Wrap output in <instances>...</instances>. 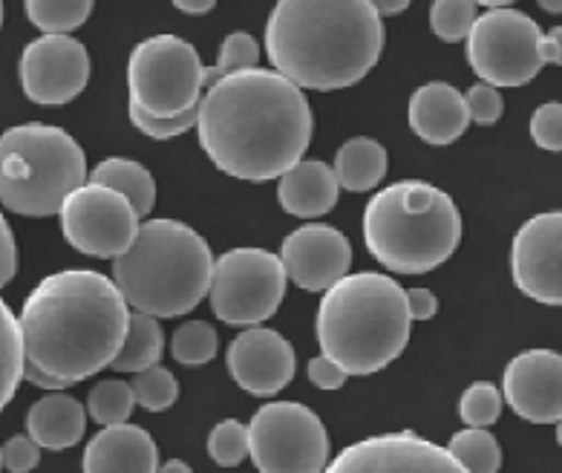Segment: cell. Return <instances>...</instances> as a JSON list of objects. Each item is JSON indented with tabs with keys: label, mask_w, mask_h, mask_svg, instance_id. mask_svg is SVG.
<instances>
[{
	"label": "cell",
	"mask_w": 562,
	"mask_h": 473,
	"mask_svg": "<svg viewBox=\"0 0 562 473\" xmlns=\"http://www.w3.org/2000/svg\"><path fill=\"white\" fill-rule=\"evenodd\" d=\"M200 145L223 173L266 182L301 162L312 142V108L278 70L228 72L200 95Z\"/></svg>",
	"instance_id": "cell-1"
},
{
	"label": "cell",
	"mask_w": 562,
	"mask_h": 473,
	"mask_svg": "<svg viewBox=\"0 0 562 473\" xmlns=\"http://www.w3.org/2000/svg\"><path fill=\"white\" fill-rule=\"evenodd\" d=\"M127 303L99 272L67 269L44 278L21 309L24 361L67 384L113 364L127 333Z\"/></svg>",
	"instance_id": "cell-2"
},
{
	"label": "cell",
	"mask_w": 562,
	"mask_h": 473,
	"mask_svg": "<svg viewBox=\"0 0 562 473\" xmlns=\"http://www.w3.org/2000/svg\"><path fill=\"white\" fill-rule=\"evenodd\" d=\"M384 24L367 0H278L266 24L271 67L301 90H344L372 70Z\"/></svg>",
	"instance_id": "cell-3"
},
{
	"label": "cell",
	"mask_w": 562,
	"mask_h": 473,
	"mask_svg": "<svg viewBox=\"0 0 562 473\" xmlns=\"http://www.w3.org/2000/svg\"><path fill=\"white\" fill-rule=\"evenodd\" d=\"M407 292L375 272L344 274L317 309V344L347 375L384 370L409 344Z\"/></svg>",
	"instance_id": "cell-4"
},
{
	"label": "cell",
	"mask_w": 562,
	"mask_h": 473,
	"mask_svg": "<svg viewBox=\"0 0 562 473\" xmlns=\"http://www.w3.org/2000/svg\"><path fill=\"white\" fill-rule=\"evenodd\" d=\"M214 269L211 246L179 219H147L113 257V283L124 303L154 318H179L205 301Z\"/></svg>",
	"instance_id": "cell-5"
},
{
	"label": "cell",
	"mask_w": 562,
	"mask_h": 473,
	"mask_svg": "<svg viewBox=\"0 0 562 473\" xmlns=\"http://www.w3.org/2000/svg\"><path fill=\"white\" fill-rule=\"evenodd\" d=\"M363 243L395 274H427L462 243V214L450 194L422 179L378 191L363 211Z\"/></svg>",
	"instance_id": "cell-6"
},
{
	"label": "cell",
	"mask_w": 562,
	"mask_h": 473,
	"mask_svg": "<svg viewBox=\"0 0 562 473\" xmlns=\"http://www.w3.org/2000/svg\"><path fill=\"white\" fill-rule=\"evenodd\" d=\"M87 182L85 150L55 125H18L0 136V205L24 217L58 214Z\"/></svg>",
	"instance_id": "cell-7"
},
{
	"label": "cell",
	"mask_w": 562,
	"mask_h": 473,
	"mask_svg": "<svg viewBox=\"0 0 562 473\" xmlns=\"http://www.w3.org/2000/svg\"><path fill=\"white\" fill-rule=\"evenodd\" d=\"M248 457L262 473H321L329 465V436L306 404L271 402L248 425Z\"/></svg>",
	"instance_id": "cell-8"
},
{
	"label": "cell",
	"mask_w": 562,
	"mask_h": 473,
	"mask_svg": "<svg viewBox=\"0 0 562 473\" xmlns=\"http://www.w3.org/2000/svg\"><path fill=\"white\" fill-rule=\"evenodd\" d=\"M285 269L266 249H232L214 260L209 283L211 309L228 326H257L280 309L285 297Z\"/></svg>",
	"instance_id": "cell-9"
},
{
	"label": "cell",
	"mask_w": 562,
	"mask_h": 473,
	"mask_svg": "<svg viewBox=\"0 0 562 473\" xmlns=\"http://www.w3.org/2000/svg\"><path fill=\"white\" fill-rule=\"evenodd\" d=\"M131 101L154 116H177L200 104V53L177 35H154L142 41L127 61Z\"/></svg>",
	"instance_id": "cell-10"
},
{
	"label": "cell",
	"mask_w": 562,
	"mask_h": 473,
	"mask_svg": "<svg viewBox=\"0 0 562 473\" xmlns=\"http://www.w3.org/2000/svg\"><path fill=\"white\" fill-rule=\"evenodd\" d=\"M542 30L519 9H491L468 32V61L485 85L522 87L546 67Z\"/></svg>",
	"instance_id": "cell-11"
},
{
	"label": "cell",
	"mask_w": 562,
	"mask_h": 473,
	"mask_svg": "<svg viewBox=\"0 0 562 473\" xmlns=\"http://www.w3.org/2000/svg\"><path fill=\"white\" fill-rule=\"evenodd\" d=\"M58 217L72 249L99 260H113L122 255L139 232V217L131 202L93 179L67 194Z\"/></svg>",
	"instance_id": "cell-12"
},
{
	"label": "cell",
	"mask_w": 562,
	"mask_h": 473,
	"mask_svg": "<svg viewBox=\"0 0 562 473\" xmlns=\"http://www.w3.org/2000/svg\"><path fill=\"white\" fill-rule=\"evenodd\" d=\"M90 53L72 35H41L26 44L18 76L26 99L35 104H70L90 85Z\"/></svg>",
	"instance_id": "cell-13"
},
{
	"label": "cell",
	"mask_w": 562,
	"mask_h": 473,
	"mask_svg": "<svg viewBox=\"0 0 562 473\" xmlns=\"http://www.w3.org/2000/svg\"><path fill=\"white\" fill-rule=\"evenodd\" d=\"M516 289L546 306L562 303V214H537L516 232L510 249Z\"/></svg>",
	"instance_id": "cell-14"
},
{
	"label": "cell",
	"mask_w": 562,
	"mask_h": 473,
	"mask_svg": "<svg viewBox=\"0 0 562 473\" xmlns=\"http://www.w3.org/2000/svg\"><path fill=\"white\" fill-rule=\"evenodd\" d=\"M331 473H462L445 448L416 433L372 436L326 465Z\"/></svg>",
	"instance_id": "cell-15"
},
{
	"label": "cell",
	"mask_w": 562,
	"mask_h": 473,
	"mask_svg": "<svg viewBox=\"0 0 562 473\" xmlns=\"http://www.w3.org/2000/svg\"><path fill=\"white\" fill-rule=\"evenodd\" d=\"M502 398L533 425H557L562 416V358L554 349H528L505 367Z\"/></svg>",
	"instance_id": "cell-16"
},
{
	"label": "cell",
	"mask_w": 562,
	"mask_h": 473,
	"mask_svg": "<svg viewBox=\"0 0 562 473\" xmlns=\"http://www.w3.org/2000/svg\"><path fill=\"white\" fill-rule=\"evenodd\" d=\"M280 263L285 278L303 292H326L331 283H338L349 274L352 266V246L338 228L324 223H308L292 232L283 240Z\"/></svg>",
	"instance_id": "cell-17"
},
{
	"label": "cell",
	"mask_w": 562,
	"mask_h": 473,
	"mask_svg": "<svg viewBox=\"0 0 562 473\" xmlns=\"http://www.w3.org/2000/svg\"><path fill=\"white\" fill-rule=\"evenodd\" d=\"M228 373L251 396L269 398L289 387L297 370L294 347L283 335L266 326H246L228 347Z\"/></svg>",
	"instance_id": "cell-18"
},
{
	"label": "cell",
	"mask_w": 562,
	"mask_h": 473,
	"mask_svg": "<svg viewBox=\"0 0 562 473\" xmlns=\"http://www.w3.org/2000/svg\"><path fill=\"white\" fill-rule=\"evenodd\" d=\"M81 468L87 473H156L159 450L145 427L122 421L108 425L90 439Z\"/></svg>",
	"instance_id": "cell-19"
},
{
	"label": "cell",
	"mask_w": 562,
	"mask_h": 473,
	"mask_svg": "<svg viewBox=\"0 0 562 473\" xmlns=\"http://www.w3.org/2000/svg\"><path fill=\"white\" fill-rule=\"evenodd\" d=\"M470 125L464 95L453 85L430 81L409 99V127L427 145H453Z\"/></svg>",
	"instance_id": "cell-20"
},
{
	"label": "cell",
	"mask_w": 562,
	"mask_h": 473,
	"mask_svg": "<svg viewBox=\"0 0 562 473\" xmlns=\"http://www.w3.org/2000/svg\"><path fill=\"white\" fill-rule=\"evenodd\" d=\"M278 179L280 209L292 217H324L338 202V179H335L329 165L321 162V159H301Z\"/></svg>",
	"instance_id": "cell-21"
},
{
	"label": "cell",
	"mask_w": 562,
	"mask_h": 473,
	"mask_svg": "<svg viewBox=\"0 0 562 473\" xmlns=\"http://www.w3.org/2000/svg\"><path fill=\"white\" fill-rule=\"evenodd\" d=\"M87 410L78 398L55 390L32 404L26 413V433L44 450H67L85 439Z\"/></svg>",
	"instance_id": "cell-22"
},
{
	"label": "cell",
	"mask_w": 562,
	"mask_h": 473,
	"mask_svg": "<svg viewBox=\"0 0 562 473\" xmlns=\"http://www.w3.org/2000/svg\"><path fill=\"white\" fill-rule=\"evenodd\" d=\"M386 165H390V159H386L384 145L367 139V136H358V139L340 145L331 173H335L340 188L361 194V191H372L375 185H381V179L386 177Z\"/></svg>",
	"instance_id": "cell-23"
},
{
	"label": "cell",
	"mask_w": 562,
	"mask_h": 473,
	"mask_svg": "<svg viewBox=\"0 0 562 473\" xmlns=\"http://www.w3.org/2000/svg\"><path fill=\"white\" fill-rule=\"evenodd\" d=\"M165 356V335L159 318L145 315V312H133L127 318V333H124L122 349L113 358V370L119 373H139L145 367L159 364Z\"/></svg>",
	"instance_id": "cell-24"
},
{
	"label": "cell",
	"mask_w": 562,
	"mask_h": 473,
	"mask_svg": "<svg viewBox=\"0 0 562 473\" xmlns=\"http://www.w3.org/2000/svg\"><path fill=\"white\" fill-rule=\"evenodd\" d=\"M93 182L108 185L131 202L136 217H147L156 205V182L147 168H142L133 159L124 156H110L93 171Z\"/></svg>",
	"instance_id": "cell-25"
},
{
	"label": "cell",
	"mask_w": 562,
	"mask_h": 473,
	"mask_svg": "<svg viewBox=\"0 0 562 473\" xmlns=\"http://www.w3.org/2000/svg\"><path fill=\"white\" fill-rule=\"evenodd\" d=\"M24 379V341L21 324L0 297V410L12 402L18 384Z\"/></svg>",
	"instance_id": "cell-26"
},
{
	"label": "cell",
	"mask_w": 562,
	"mask_h": 473,
	"mask_svg": "<svg viewBox=\"0 0 562 473\" xmlns=\"http://www.w3.org/2000/svg\"><path fill=\"white\" fill-rule=\"evenodd\" d=\"M95 0H26V18L44 35H70L93 15Z\"/></svg>",
	"instance_id": "cell-27"
},
{
	"label": "cell",
	"mask_w": 562,
	"mask_h": 473,
	"mask_svg": "<svg viewBox=\"0 0 562 473\" xmlns=\"http://www.w3.org/2000/svg\"><path fill=\"white\" fill-rule=\"evenodd\" d=\"M447 453L459 462L462 471L470 473H496L502 468V448L496 436L487 433L485 427H468L450 439Z\"/></svg>",
	"instance_id": "cell-28"
},
{
	"label": "cell",
	"mask_w": 562,
	"mask_h": 473,
	"mask_svg": "<svg viewBox=\"0 0 562 473\" xmlns=\"http://www.w3.org/2000/svg\"><path fill=\"white\" fill-rule=\"evenodd\" d=\"M133 407H136V398H133V387L127 381H101V384L93 387L90 398H87L90 419L99 421L101 427L127 421Z\"/></svg>",
	"instance_id": "cell-29"
},
{
	"label": "cell",
	"mask_w": 562,
	"mask_h": 473,
	"mask_svg": "<svg viewBox=\"0 0 562 473\" xmlns=\"http://www.w3.org/2000/svg\"><path fill=\"white\" fill-rule=\"evenodd\" d=\"M216 347H220V338H216L214 326L205 324V320H191V324H182L173 333L170 356L177 358L179 364L200 367L214 361Z\"/></svg>",
	"instance_id": "cell-30"
},
{
	"label": "cell",
	"mask_w": 562,
	"mask_h": 473,
	"mask_svg": "<svg viewBox=\"0 0 562 473\" xmlns=\"http://www.w3.org/2000/svg\"><path fill=\"white\" fill-rule=\"evenodd\" d=\"M133 398L136 404H142L145 410L150 413H162L168 407H173L179 398V384H177V375L165 370L162 364H154V367H145L139 373H133Z\"/></svg>",
	"instance_id": "cell-31"
},
{
	"label": "cell",
	"mask_w": 562,
	"mask_h": 473,
	"mask_svg": "<svg viewBox=\"0 0 562 473\" xmlns=\"http://www.w3.org/2000/svg\"><path fill=\"white\" fill-rule=\"evenodd\" d=\"M260 61V47L248 32H232L220 47V58L214 67H202V85H214L216 78L228 76V72L257 67Z\"/></svg>",
	"instance_id": "cell-32"
},
{
	"label": "cell",
	"mask_w": 562,
	"mask_h": 473,
	"mask_svg": "<svg viewBox=\"0 0 562 473\" xmlns=\"http://www.w3.org/2000/svg\"><path fill=\"white\" fill-rule=\"evenodd\" d=\"M473 21H476L473 0H432L430 30L447 44H459V41L468 38Z\"/></svg>",
	"instance_id": "cell-33"
},
{
	"label": "cell",
	"mask_w": 562,
	"mask_h": 473,
	"mask_svg": "<svg viewBox=\"0 0 562 473\" xmlns=\"http://www.w3.org/2000/svg\"><path fill=\"white\" fill-rule=\"evenodd\" d=\"M502 398L499 387H493L491 381H476L459 398V416L468 427H491L502 416Z\"/></svg>",
	"instance_id": "cell-34"
},
{
	"label": "cell",
	"mask_w": 562,
	"mask_h": 473,
	"mask_svg": "<svg viewBox=\"0 0 562 473\" xmlns=\"http://www.w3.org/2000/svg\"><path fill=\"white\" fill-rule=\"evenodd\" d=\"M209 457L216 465L237 468L248 457V425L237 419H225L211 430Z\"/></svg>",
	"instance_id": "cell-35"
},
{
	"label": "cell",
	"mask_w": 562,
	"mask_h": 473,
	"mask_svg": "<svg viewBox=\"0 0 562 473\" xmlns=\"http://www.w3.org/2000/svg\"><path fill=\"white\" fill-rule=\"evenodd\" d=\"M196 113H200V104H193V108L182 110V113H177V116H154V113H147V110H142L136 101H131V122L136 127H139L145 136H150V139H173V136H179V133L191 131V127H196Z\"/></svg>",
	"instance_id": "cell-36"
},
{
	"label": "cell",
	"mask_w": 562,
	"mask_h": 473,
	"mask_svg": "<svg viewBox=\"0 0 562 473\" xmlns=\"http://www.w3.org/2000/svg\"><path fill=\"white\" fill-rule=\"evenodd\" d=\"M464 108H468L470 122H476V125H496L502 116V110H505V101H502L499 87L493 85H473L464 95Z\"/></svg>",
	"instance_id": "cell-37"
},
{
	"label": "cell",
	"mask_w": 562,
	"mask_h": 473,
	"mask_svg": "<svg viewBox=\"0 0 562 473\" xmlns=\"http://www.w3.org/2000/svg\"><path fill=\"white\" fill-rule=\"evenodd\" d=\"M531 139L542 150H560L562 148V104L560 101H548L542 108L533 110L531 116Z\"/></svg>",
	"instance_id": "cell-38"
},
{
	"label": "cell",
	"mask_w": 562,
	"mask_h": 473,
	"mask_svg": "<svg viewBox=\"0 0 562 473\" xmlns=\"http://www.w3.org/2000/svg\"><path fill=\"white\" fill-rule=\"evenodd\" d=\"M3 468L12 473H26V471H35L41 462V444L32 439L30 433L26 436H12L3 448Z\"/></svg>",
	"instance_id": "cell-39"
},
{
	"label": "cell",
	"mask_w": 562,
	"mask_h": 473,
	"mask_svg": "<svg viewBox=\"0 0 562 473\" xmlns=\"http://www.w3.org/2000/svg\"><path fill=\"white\" fill-rule=\"evenodd\" d=\"M347 379H349V375L344 373V370H340V367L335 364L331 358H326L324 352L308 361V381H312L315 387L340 390L344 384H347Z\"/></svg>",
	"instance_id": "cell-40"
},
{
	"label": "cell",
	"mask_w": 562,
	"mask_h": 473,
	"mask_svg": "<svg viewBox=\"0 0 562 473\" xmlns=\"http://www.w3.org/2000/svg\"><path fill=\"white\" fill-rule=\"evenodd\" d=\"M18 272V246L15 234H12V225L7 223V217L0 214V289L12 283Z\"/></svg>",
	"instance_id": "cell-41"
},
{
	"label": "cell",
	"mask_w": 562,
	"mask_h": 473,
	"mask_svg": "<svg viewBox=\"0 0 562 473\" xmlns=\"http://www.w3.org/2000/svg\"><path fill=\"white\" fill-rule=\"evenodd\" d=\"M407 312L409 320H430L439 312V297L430 289H409L407 292Z\"/></svg>",
	"instance_id": "cell-42"
},
{
	"label": "cell",
	"mask_w": 562,
	"mask_h": 473,
	"mask_svg": "<svg viewBox=\"0 0 562 473\" xmlns=\"http://www.w3.org/2000/svg\"><path fill=\"white\" fill-rule=\"evenodd\" d=\"M24 379L30 381V384H35L38 390H49V393H55V390L72 387V384H67L64 379H55V375L44 373V370H38V367L26 364V361H24Z\"/></svg>",
	"instance_id": "cell-43"
},
{
	"label": "cell",
	"mask_w": 562,
	"mask_h": 473,
	"mask_svg": "<svg viewBox=\"0 0 562 473\" xmlns=\"http://www.w3.org/2000/svg\"><path fill=\"white\" fill-rule=\"evenodd\" d=\"M562 32L551 30L548 35H542V44H539V55H542V64H560L562 61Z\"/></svg>",
	"instance_id": "cell-44"
},
{
	"label": "cell",
	"mask_w": 562,
	"mask_h": 473,
	"mask_svg": "<svg viewBox=\"0 0 562 473\" xmlns=\"http://www.w3.org/2000/svg\"><path fill=\"white\" fill-rule=\"evenodd\" d=\"M179 12H186V15H205L211 9L216 7V0H170Z\"/></svg>",
	"instance_id": "cell-45"
},
{
	"label": "cell",
	"mask_w": 562,
	"mask_h": 473,
	"mask_svg": "<svg viewBox=\"0 0 562 473\" xmlns=\"http://www.w3.org/2000/svg\"><path fill=\"white\" fill-rule=\"evenodd\" d=\"M367 3L375 9L378 15H401L413 0H367Z\"/></svg>",
	"instance_id": "cell-46"
},
{
	"label": "cell",
	"mask_w": 562,
	"mask_h": 473,
	"mask_svg": "<svg viewBox=\"0 0 562 473\" xmlns=\"http://www.w3.org/2000/svg\"><path fill=\"white\" fill-rule=\"evenodd\" d=\"M476 7H487V9H505L510 7V3H516V0H473Z\"/></svg>",
	"instance_id": "cell-47"
},
{
	"label": "cell",
	"mask_w": 562,
	"mask_h": 473,
	"mask_svg": "<svg viewBox=\"0 0 562 473\" xmlns=\"http://www.w3.org/2000/svg\"><path fill=\"white\" fill-rule=\"evenodd\" d=\"M537 3L546 9V12H551V15H560L562 12V0H537Z\"/></svg>",
	"instance_id": "cell-48"
},
{
	"label": "cell",
	"mask_w": 562,
	"mask_h": 473,
	"mask_svg": "<svg viewBox=\"0 0 562 473\" xmlns=\"http://www.w3.org/2000/svg\"><path fill=\"white\" fill-rule=\"evenodd\" d=\"M159 471H168V473H188V471H191V468H188L186 462H177V459H173V462H168V465H159Z\"/></svg>",
	"instance_id": "cell-49"
},
{
	"label": "cell",
	"mask_w": 562,
	"mask_h": 473,
	"mask_svg": "<svg viewBox=\"0 0 562 473\" xmlns=\"http://www.w3.org/2000/svg\"><path fill=\"white\" fill-rule=\"evenodd\" d=\"M0 26H3V0H0Z\"/></svg>",
	"instance_id": "cell-50"
},
{
	"label": "cell",
	"mask_w": 562,
	"mask_h": 473,
	"mask_svg": "<svg viewBox=\"0 0 562 473\" xmlns=\"http://www.w3.org/2000/svg\"><path fill=\"white\" fill-rule=\"evenodd\" d=\"M0 468H3V453H0Z\"/></svg>",
	"instance_id": "cell-51"
}]
</instances>
